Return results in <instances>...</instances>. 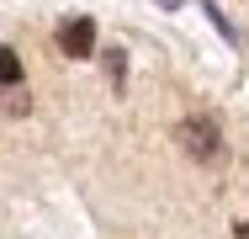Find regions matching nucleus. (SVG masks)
Returning <instances> with one entry per match:
<instances>
[{
  "instance_id": "nucleus-4",
  "label": "nucleus",
  "mask_w": 249,
  "mask_h": 239,
  "mask_svg": "<svg viewBox=\"0 0 249 239\" xmlns=\"http://www.w3.org/2000/svg\"><path fill=\"white\" fill-rule=\"evenodd\" d=\"M201 11H207V16H212V27H217V32H223V38H228V43H239V32H233V27H228V16H223V11H217V5H212V0H196Z\"/></svg>"
},
{
  "instance_id": "nucleus-3",
  "label": "nucleus",
  "mask_w": 249,
  "mask_h": 239,
  "mask_svg": "<svg viewBox=\"0 0 249 239\" xmlns=\"http://www.w3.org/2000/svg\"><path fill=\"white\" fill-rule=\"evenodd\" d=\"M0 85H21V59H16V48H0Z\"/></svg>"
},
{
  "instance_id": "nucleus-7",
  "label": "nucleus",
  "mask_w": 249,
  "mask_h": 239,
  "mask_svg": "<svg viewBox=\"0 0 249 239\" xmlns=\"http://www.w3.org/2000/svg\"><path fill=\"white\" fill-rule=\"evenodd\" d=\"M159 5H164V11H180V0H159Z\"/></svg>"
},
{
  "instance_id": "nucleus-1",
  "label": "nucleus",
  "mask_w": 249,
  "mask_h": 239,
  "mask_svg": "<svg viewBox=\"0 0 249 239\" xmlns=\"http://www.w3.org/2000/svg\"><path fill=\"white\" fill-rule=\"evenodd\" d=\"M175 139H180V149H186L191 159H201V165L223 159V133H217V122H212V117H186Z\"/></svg>"
},
{
  "instance_id": "nucleus-6",
  "label": "nucleus",
  "mask_w": 249,
  "mask_h": 239,
  "mask_svg": "<svg viewBox=\"0 0 249 239\" xmlns=\"http://www.w3.org/2000/svg\"><path fill=\"white\" fill-rule=\"evenodd\" d=\"M233 234H239V239H249V223H233Z\"/></svg>"
},
{
  "instance_id": "nucleus-5",
  "label": "nucleus",
  "mask_w": 249,
  "mask_h": 239,
  "mask_svg": "<svg viewBox=\"0 0 249 239\" xmlns=\"http://www.w3.org/2000/svg\"><path fill=\"white\" fill-rule=\"evenodd\" d=\"M106 75H111V85L122 91V75H127V64H122V48H111V53H106Z\"/></svg>"
},
{
  "instance_id": "nucleus-2",
  "label": "nucleus",
  "mask_w": 249,
  "mask_h": 239,
  "mask_svg": "<svg viewBox=\"0 0 249 239\" xmlns=\"http://www.w3.org/2000/svg\"><path fill=\"white\" fill-rule=\"evenodd\" d=\"M58 48H64L69 59H90V53H96V21H90V16L64 21V27H58Z\"/></svg>"
}]
</instances>
